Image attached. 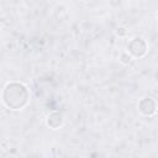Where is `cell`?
Returning a JSON list of instances; mask_svg holds the SVG:
<instances>
[{
  "label": "cell",
  "instance_id": "cell-1",
  "mask_svg": "<svg viewBox=\"0 0 158 158\" xmlns=\"http://www.w3.org/2000/svg\"><path fill=\"white\" fill-rule=\"evenodd\" d=\"M30 99L28 89L17 81L7 83L2 91V101L4 104L12 110H20L27 105Z\"/></svg>",
  "mask_w": 158,
  "mask_h": 158
},
{
  "label": "cell",
  "instance_id": "cell-2",
  "mask_svg": "<svg viewBox=\"0 0 158 158\" xmlns=\"http://www.w3.org/2000/svg\"><path fill=\"white\" fill-rule=\"evenodd\" d=\"M128 52L133 57H142L147 52V43L142 38H133L128 43Z\"/></svg>",
  "mask_w": 158,
  "mask_h": 158
},
{
  "label": "cell",
  "instance_id": "cell-3",
  "mask_svg": "<svg viewBox=\"0 0 158 158\" xmlns=\"http://www.w3.org/2000/svg\"><path fill=\"white\" fill-rule=\"evenodd\" d=\"M138 110L144 116H151L156 112V101L151 98H144L138 104Z\"/></svg>",
  "mask_w": 158,
  "mask_h": 158
},
{
  "label": "cell",
  "instance_id": "cell-4",
  "mask_svg": "<svg viewBox=\"0 0 158 158\" xmlns=\"http://www.w3.org/2000/svg\"><path fill=\"white\" fill-rule=\"evenodd\" d=\"M63 123V116L59 114V112H52L48 115L47 117V125L51 127V128H58L60 127Z\"/></svg>",
  "mask_w": 158,
  "mask_h": 158
}]
</instances>
